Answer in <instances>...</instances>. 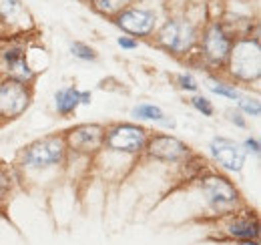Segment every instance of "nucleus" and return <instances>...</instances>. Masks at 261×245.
Listing matches in <instances>:
<instances>
[{"mask_svg": "<svg viewBox=\"0 0 261 245\" xmlns=\"http://www.w3.org/2000/svg\"><path fill=\"white\" fill-rule=\"evenodd\" d=\"M29 91L20 81H6L0 85V117L14 119L29 107Z\"/></svg>", "mask_w": 261, "mask_h": 245, "instance_id": "3", "label": "nucleus"}, {"mask_svg": "<svg viewBox=\"0 0 261 245\" xmlns=\"http://www.w3.org/2000/svg\"><path fill=\"white\" fill-rule=\"evenodd\" d=\"M239 107H241L245 113L253 115V117H257V115L261 113V107H259V101H257V99H243V101H239Z\"/></svg>", "mask_w": 261, "mask_h": 245, "instance_id": "18", "label": "nucleus"}, {"mask_svg": "<svg viewBox=\"0 0 261 245\" xmlns=\"http://www.w3.org/2000/svg\"><path fill=\"white\" fill-rule=\"evenodd\" d=\"M63 157H65V141L61 137H44L27 149L24 163L33 169H46L59 165Z\"/></svg>", "mask_w": 261, "mask_h": 245, "instance_id": "2", "label": "nucleus"}, {"mask_svg": "<svg viewBox=\"0 0 261 245\" xmlns=\"http://www.w3.org/2000/svg\"><path fill=\"white\" fill-rule=\"evenodd\" d=\"M119 44H121L123 48H137V42L127 38V36H121V38H119Z\"/></svg>", "mask_w": 261, "mask_h": 245, "instance_id": "22", "label": "nucleus"}, {"mask_svg": "<svg viewBox=\"0 0 261 245\" xmlns=\"http://www.w3.org/2000/svg\"><path fill=\"white\" fill-rule=\"evenodd\" d=\"M231 55V72L237 79L253 81L261 72V55L257 40H241L235 44Z\"/></svg>", "mask_w": 261, "mask_h": 245, "instance_id": "1", "label": "nucleus"}, {"mask_svg": "<svg viewBox=\"0 0 261 245\" xmlns=\"http://www.w3.org/2000/svg\"><path fill=\"white\" fill-rule=\"evenodd\" d=\"M191 103H193V107H195L197 111L203 113L205 117H211V115H213V107H211V103H209L205 96H195Z\"/></svg>", "mask_w": 261, "mask_h": 245, "instance_id": "19", "label": "nucleus"}, {"mask_svg": "<svg viewBox=\"0 0 261 245\" xmlns=\"http://www.w3.org/2000/svg\"><path fill=\"white\" fill-rule=\"evenodd\" d=\"M24 14L20 0H0V16L6 22H16Z\"/></svg>", "mask_w": 261, "mask_h": 245, "instance_id": "14", "label": "nucleus"}, {"mask_svg": "<svg viewBox=\"0 0 261 245\" xmlns=\"http://www.w3.org/2000/svg\"><path fill=\"white\" fill-rule=\"evenodd\" d=\"M127 4H130V0H95V8L105 14H115Z\"/></svg>", "mask_w": 261, "mask_h": 245, "instance_id": "16", "label": "nucleus"}, {"mask_svg": "<svg viewBox=\"0 0 261 245\" xmlns=\"http://www.w3.org/2000/svg\"><path fill=\"white\" fill-rule=\"evenodd\" d=\"M81 103L83 105H89L91 103V92H81Z\"/></svg>", "mask_w": 261, "mask_h": 245, "instance_id": "26", "label": "nucleus"}, {"mask_svg": "<svg viewBox=\"0 0 261 245\" xmlns=\"http://www.w3.org/2000/svg\"><path fill=\"white\" fill-rule=\"evenodd\" d=\"M133 115H135V117H139V119H147V121H161V122H167V125H171V127H173V121H165L163 111H161L159 107H155V105H141V107H137V109L133 111Z\"/></svg>", "mask_w": 261, "mask_h": 245, "instance_id": "15", "label": "nucleus"}, {"mask_svg": "<svg viewBox=\"0 0 261 245\" xmlns=\"http://www.w3.org/2000/svg\"><path fill=\"white\" fill-rule=\"evenodd\" d=\"M147 141V133L145 129L137 127V125H119L115 129H111L107 143L111 149L115 151H123V153H137L145 147Z\"/></svg>", "mask_w": 261, "mask_h": 245, "instance_id": "4", "label": "nucleus"}, {"mask_svg": "<svg viewBox=\"0 0 261 245\" xmlns=\"http://www.w3.org/2000/svg\"><path fill=\"white\" fill-rule=\"evenodd\" d=\"M105 139V131L100 125H81L76 129H72L66 137L70 149L79 151V153H93L100 147Z\"/></svg>", "mask_w": 261, "mask_h": 245, "instance_id": "6", "label": "nucleus"}, {"mask_svg": "<svg viewBox=\"0 0 261 245\" xmlns=\"http://www.w3.org/2000/svg\"><path fill=\"white\" fill-rule=\"evenodd\" d=\"M6 185H8L6 175H4V171L0 169V197H2V195H4V191H6Z\"/></svg>", "mask_w": 261, "mask_h": 245, "instance_id": "23", "label": "nucleus"}, {"mask_svg": "<svg viewBox=\"0 0 261 245\" xmlns=\"http://www.w3.org/2000/svg\"><path fill=\"white\" fill-rule=\"evenodd\" d=\"M117 24L130 34H149L155 27V14L149 10H137V8L125 10L117 18Z\"/></svg>", "mask_w": 261, "mask_h": 245, "instance_id": "10", "label": "nucleus"}, {"mask_svg": "<svg viewBox=\"0 0 261 245\" xmlns=\"http://www.w3.org/2000/svg\"><path fill=\"white\" fill-rule=\"evenodd\" d=\"M147 149L153 157H157L161 161H181L189 155V147L183 141L169 137V135H159V137L151 139Z\"/></svg>", "mask_w": 261, "mask_h": 245, "instance_id": "9", "label": "nucleus"}, {"mask_svg": "<svg viewBox=\"0 0 261 245\" xmlns=\"http://www.w3.org/2000/svg\"><path fill=\"white\" fill-rule=\"evenodd\" d=\"M211 153L225 169H231V171H239L245 163V151L241 149V145L223 137H217L211 141Z\"/></svg>", "mask_w": 261, "mask_h": 245, "instance_id": "7", "label": "nucleus"}, {"mask_svg": "<svg viewBox=\"0 0 261 245\" xmlns=\"http://www.w3.org/2000/svg\"><path fill=\"white\" fill-rule=\"evenodd\" d=\"M179 83H181V89H187V91H197V89H199V85L195 83V79L189 77V75L179 77Z\"/></svg>", "mask_w": 261, "mask_h": 245, "instance_id": "21", "label": "nucleus"}, {"mask_svg": "<svg viewBox=\"0 0 261 245\" xmlns=\"http://www.w3.org/2000/svg\"><path fill=\"white\" fill-rule=\"evenodd\" d=\"M159 40L173 53H185L193 44L195 36H193L191 24L179 22V20H171V22L165 24L163 31L159 32Z\"/></svg>", "mask_w": 261, "mask_h": 245, "instance_id": "5", "label": "nucleus"}, {"mask_svg": "<svg viewBox=\"0 0 261 245\" xmlns=\"http://www.w3.org/2000/svg\"><path fill=\"white\" fill-rule=\"evenodd\" d=\"M211 91L217 92V94H225V96H229V99H239L237 89L227 87V85H223V83H213V85H211Z\"/></svg>", "mask_w": 261, "mask_h": 245, "instance_id": "20", "label": "nucleus"}, {"mask_svg": "<svg viewBox=\"0 0 261 245\" xmlns=\"http://www.w3.org/2000/svg\"><path fill=\"white\" fill-rule=\"evenodd\" d=\"M229 233L237 239H257L259 227H257V223H251L249 219H235L229 225Z\"/></svg>", "mask_w": 261, "mask_h": 245, "instance_id": "13", "label": "nucleus"}, {"mask_svg": "<svg viewBox=\"0 0 261 245\" xmlns=\"http://www.w3.org/2000/svg\"><path fill=\"white\" fill-rule=\"evenodd\" d=\"M245 145L249 147V151H253V153H259V143H257L255 139H249V141H247Z\"/></svg>", "mask_w": 261, "mask_h": 245, "instance_id": "24", "label": "nucleus"}, {"mask_svg": "<svg viewBox=\"0 0 261 245\" xmlns=\"http://www.w3.org/2000/svg\"><path fill=\"white\" fill-rule=\"evenodd\" d=\"M231 121L235 122L237 127H245V121L241 119V115H239V113H231Z\"/></svg>", "mask_w": 261, "mask_h": 245, "instance_id": "25", "label": "nucleus"}, {"mask_svg": "<svg viewBox=\"0 0 261 245\" xmlns=\"http://www.w3.org/2000/svg\"><path fill=\"white\" fill-rule=\"evenodd\" d=\"M201 189L207 195L209 203H213L215 207H227L237 199L235 187L229 183L225 177H219V175H211V177L203 179Z\"/></svg>", "mask_w": 261, "mask_h": 245, "instance_id": "8", "label": "nucleus"}, {"mask_svg": "<svg viewBox=\"0 0 261 245\" xmlns=\"http://www.w3.org/2000/svg\"><path fill=\"white\" fill-rule=\"evenodd\" d=\"M81 103V92L76 91L74 87L68 89H61L57 92V109L61 115H70Z\"/></svg>", "mask_w": 261, "mask_h": 245, "instance_id": "12", "label": "nucleus"}, {"mask_svg": "<svg viewBox=\"0 0 261 245\" xmlns=\"http://www.w3.org/2000/svg\"><path fill=\"white\" fill-rule=\"evenodd\" d=\"M70 51H72V55H74L76 59H83V61H95V59H97L95 51H93L89 44H83V42H74V44L70 46Z\"/></svg>", "mask_w": 261, "mask_h": 245, "instance_id": "17", "label": "nucleus"}, {"mask_svg": "<svg viewBox=\"0 0 261 245\" xmlns=\"http://www.w3.org/2000/svg\"><path fill=\"white\" fill-rule=\"evenodd\" d=\"M241 245H259V243H257V239H245Z\"/></svg>", "mask_w": 261, "mask_h": 245, "instance_id": "27", "label": "nucleus"}, {"mask_svg": "<svg viewBox=\"0 0 261 245\" xmlns=\"http://www.w3.org/2000/svg\"><path fill=\"white\" fill-rule=\"evenodd\" d=\"M205 53L211 61L221 62L229 57V40L219 24H213L205 36Z\"/></svg>", "mask_w": 261, "mask_h": 245, "instance_id": "11", "label": "nucleus"}]
</instances>
